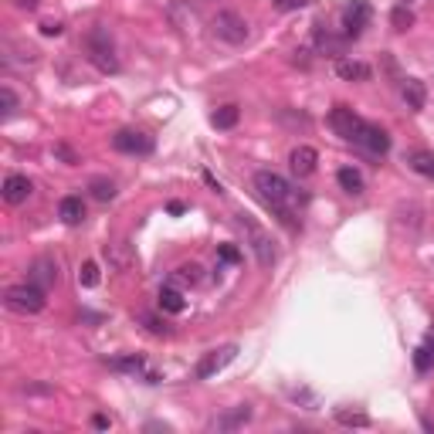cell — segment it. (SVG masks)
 Wrapping results in <instances>:
<instances>
[{
	"label": "cell",
	"instance_id": "obj_1",
	"mask_svg": "<svg viewBox=\"0 0 434 434\" xmlns=\"http://www.w3.org/2000/svg\"><path fill=\"white\" fill-rule=\"evenodd\" d=\"M254 190L261 193V200H265L288 227H295V217L292 214H295L299 193H295V186L288 184L281 173H275V170H258V173H254Z\"/></svg>",
	"mask_w": 434,
	"mask_h": 434
},
{
	"label": "cell",
	"instance_id": "obj_2",
	"mask_svg": "<svg viewBox=\"0 0 434 434\" xmlns=\"http://www.w3.org/2000/svg\"><path fill=\"white\" fill-rule=\"evenodd\" d=\"M3 306L10 312H17V315H37L48 306V299H44V288L28 279V281H21V285H10L3 292Z\"/></svg>",
	"mask_w": 434,
	"mask_h": 434
},
{
	"label": "cell",
	"instance_id": "obj_3",
	"mask_svg": "<svg viewBox=\"0 0 434 434\" xmlns=\"http://www.w3.org/2000/svg\"><path fill=\"white\" fill-rule=\"evenodd\" d=\"M85 48H89V62L102 71V75H116L119 71V58H116V48H112V37L105 28H92L85 37Z\"/></svg>",
	"mask_w": 434,
	"mask_h": 434
},
{
	"label": "cell",
	"instance_id": "obj_4",
	"mask_svg": "<svg viewBox=\"0 0 434 434\" xmlns=\"http://www.w3.org/2000/svg\"><path fill=\"white\" fill-rule=\"evenodd\" d=\"M238 224H241L245 234H248V245H251V251H254V258H258V265H261V268H272L275 258H279V254H275V241H272V234H268L265 227H258L251 214H241L238 217Z\"/></svg>",
	"mask_w": 434,
	"mask_h": 434
},
{
	"label": "cell",
	"instance_id": "obj_5",
	"mask_svg": "<svg viewBox=\"0 0 434 434\" xmlns=\"http://www.w3.org/2000/svg\"><path fill=\"white\" fill-rule=\"evenodd\" d=\"M211 31L217 41L224 44H245L248 41V21L238 14V10H217L214 21H211Z\"/></svg>",
	"mask_w": 434,
	"mask_h": 434
},
{
	"label": "cell",
	"instance_id": "obj_6",
	"mask_svg": "<svg viewBox=\"0 0 434 434\" xmlns=\"http://www.w3.org/2000/svg\"><path fill=\"white\" fill-rule=\"evenodd\" d=\"M112 150L125 156H150L153 153V136H146L143 129H119L112 136Z\"/></svg>",
	"mask_w": 434,
	"mask_h": 434
},
{
	"label": "cell",
	"instance_id": "obj_7",
	"mask_svg": "<svg viewBox=\"0 0 434 434\" xmlns=\"http://www.w3.org/2000/svg\"><path fill=\"white\" fill-rule=\"evenodd\" d=\"M234 356H238V346H234V342H231V346H220V349H211V353L200 356V363H197L193 376H197V380H211V376H217L224 367H231Z\"/></svg>",
	"mask_w": 434,
	"mask_h": 434
},
{
	"label": "cell",
	"instance_id": "obj_8",
	"mask_svg": "<svg viewBox=\"0 0 434 434\" xmlns=\"http://www.w3.org/2000/svg\"><path fill=\"white\" fill-rule=\"evenodd\" d=\"M353 143L370 156H383L387 150H390V136H387V129H380V125H373V123L360 125V132L353 136Z\"/></svg>",
	"mask_w": 434,
	"mask_h": 434
},
{
	"label": "cell",
	"instance_id": "obj_9",
	"mask_svg": "<svg viewBox=\"0 0 434 434\" xmlns=\"http://www.w3.org/2000/svg\"><path fill=\"white\" fill-rule=\"evenodd\" d=\"M373 10L367 0H353V3H346V10H342V34L346 37H360L363 28L370 24Z\"/></svg>",
	"mask_w": 434,
	"mask_h": 434
},
{
	"label": "cell",
	"instance_id": "obj_10",
	"mask_svg": "<svg viewBox=\"0 0 434 434\" xmlns=\"http://www.w3.org/2000/svg\"><path fill=\"white\" fill-rule=\"evenodd\" d=\"M329 125H333V129L340 132L342 139H349V143H353V136L360 132L363 119H360V116H356V112H353L349 105H336V109L329 112Z\"/></svg>",
	"mask_w": 434,
	"mask_h": 434
},
{
	"label": "cell",
	"instance_id": "obj_11",
	"mask_svg": "<svg viewBox=\"0 0 434 434\" xmlns=\"http://www.w3.org/2000/svg\"><path fill=\"white\" fill-rule=\"evenodd\" d=\"M0 193H3V200H7V204H14V207H17V204H24V200L34 193V184L24 177V173H10V177L3 180V186H0Z\"/></svg>",
	"mask_w": 434,
	"mask_h": 434
},
{
	"label": "cell",
	"instance_id": "obj_12",
	"mask_svg": "<svg viewBox=\"0 0 434 434\" xmlns=\"http://www.w3.org/2000/svg\"><path fill=\"white\" fill-rule=\"evenodd\" d=\"M315 163H319V153H315L312 146H295V150L288 153V166H292L295 177H309V173H315Z\"/></svg>",
	"mask_w": 434,
	"mask_h": 434
},
{
	"label": "cell",
	"instance_id": "obj_13",
	"mask_svg": "<svg viewBox=\"0 0 434 434\" xmlns=\"http://www.w3.org/2000/svg\"><path fill=\"white\" fill-rule=\"evenodd\" d=\"M248 421H251V407L248 403H238V407H231V410H224V414L217 417L214 428L217 431H241Z\"/></svg>",
	"mask_w": 434,
	"mask_h": 434
},
{
	"label": "cell",
	"instance_id": "obj_14",
	"mask_svg": "<svg viewBox=\"0 0 434 434\" xmlns=\"http://www.w3.org/2000/svg\"><path fill=\"white\" fill-rule=\"evenodd\" d=\"M401 95H403V102H407V109H410V112H421V109L428 105V89H424V82H421V78H403V82H401Z\"/></svg>",
	"mask_w": 434,
	"mask_h": 434
},
{
	"label": "cell",
	"instance_id": "obj_15",
	"mask_svg": "<svg viewBox=\"0 0 434 434\" xmlns=\"http://www.w3.org/2000/svg\"><path fill=\"white\" fill-rule=\"evenodd\" d=\"M58 217H62L68 227L82 224V220H85V200H82L78 193H68V197H62V204H58Z\"/></svg>",
	"mask_w": 434,
	"mask_h": 434
},
{
	"label": "cell",
	"instance_id": "obj_16",
	"mask_svg": "<svg viewBox=\"0 0 434 434\" xmlns=\"http://www.w3.org/2000/svg\"><path fill=\"white\" fill-rule=\"evenodd\" d=\"M156 302H159V309L170 312V315H180V312L186 309V299H184V292H180L177 285H163L159 295H156Z\"/></svg>",
	"mask_w": 434,
	"mask_h": 434
},
{
	"label": "cell",
	"instance_id": "obj_17",
	"mask_svg": "<svg viewBox=\"0 0 434 434\" xmlns=\"http://www.w3.org/2000/svg\"><path fill=\"white\" fill-rule=\"evenodd\" d=\"M28 279H31L34 285H41V288H48V285L58 281V265H55L51 258H37L31 265V275H28Z\"/></svg>",
	"mask_w": 434,
	"mask_h": 434
},
{
	"label": "cell",
	"instance_id": "obj_18",
	"mask_svg": "<svg viewBox=\"0 0 434 434\" xmlns=\"http://www.w3.org/2000/svg\"><path fill=\"white\" fill-rule=\"evenodd\" d=\"M336 184H340L349 197H360V193L367 190V184H363V173H360L356 166H340V170H336Z\"/></svg>",
	"mask_w": 434,
	"mask_h": 434
},
{
	"label": "cell",
	"instance_id": "obj_19",
	"mask_svg": "<svg viewBox=\"0 0 434 434\" xmlns=\"http://www.w3.org/2000/svg\"><path fill=\"white\" fill-rule=\"evenodd\" d=\"M336 75H340V78H346V82H367V78H370V64L340 58V62H336Z\"/></svg>",
	"mask_w": 434,
	"mask_h": 434
},
{
	"label": "cell",
	"instance_id": "obj_20",
	"mask_svg": "<svg viewBox=\"0 0 434 434\" xmlns=\"http://www.w3.org/2000/svg\"><path fill=\"white\" fill-rule=\"evenodd\" d=\"M407 163H410L414 173H421V177L434 180V153L431 150H414V153L407 156Z\"/></svg>",
	"mask_w": 434,
	"mask_h": 434
},
{
	"label": "cell",
	"instance_id": "obj_21",
	"mask_svg": "<svg viewBox=\"0 0 434 434\" xmlns=\"http://www.w3.org/2000/svg\"><path fill=\"white\" fill-rule=\"evenodd\" d=\"M414 367H417V373L434 370V329L428 333V340L417 346V353H414Z\"/></svg>",
	"mask_w": 434,
	"mask_h": 434
},
{
	"label": "cell",
	"instance_id": "obj_22",
	"mask_svg": "<svg viewBox=\"0 0 434 434\" xmlns=\"http://www.w3.org/2000/svg\"><path fill=\"white\" fill-rule=\"evenodd\" d=\"M238 119H241V109H238V105H220L214 116H211V125H214V129H234Z\"/></svg>",
	"mask_w": 434,
	"mask_h": 434
},
{
	"label": "cell",
	"instance_id": "obj_23",
	"mask_svg": "<svg viewBox=\"0 0 434 434\" xmlns=\"http://www.w3.org/2000/svg\"><path fill=\"white\" fill-rule=\"evenodd\" d=\"M336 421H340L342 428H370V414L349 410V407H336Z\"/></svg>",
	"mask_w": 434,
	"mask_h": 434
},
{
	"label": "cell",
	"instance_id": "obj_24",
	"mask_svg": "<svg viewBox=\"0 0 434 434\" xmlns=\"http://www.w3.org/2000/svg\"><path fill=\"white\" fill-rule=\"evenodd\" d=\"M390 28L394 31H407V28H414V14H410V7L407 3H397L394 10H390Z\"/></svg>",
	"mask_w": 434,
	"mask_h": 434
},
{
	"label": "cell",
	"instance_id": "obj_25",
	"mask_svg": "<svg viewBox=\"0 0 434 434\" xmlns=\"http://www.w3.org/2000/svg\"><path fill=\"white\" fill-rule=\"evenodd\" d=\"M89 190H92L95 200H102V204H109V200L116 197V184H112V180H105V177H95V180H89Z\"/></svg>",
	"mask_w": 434,
	"mask_h": 434
},
{
	"label": "cell",
	"instance_id": "obj_26",
	"mask_svg": "<svg viewBox=\"0 0 434 434\" xmlns=\"http://www.w3.org/2000/svg\"><path fill=\"white\" fill-rule=\"evenodd\" d=\"M200 281V265H180L177 272H173V285H197Z\"/></svg>",
	"mask_w": 434,
	"mask_h": 434
},
{
	"label": "cell",
	"instance_id": "obj_27",
	"mask_svg": "<svg viewBox=\"0 0 434 434\" xmlns=\"http://www.w3.org/2000/svg\"><path fill=\"white\" fill-rule=\"evenodd\" d=\"M98 279H102V275H98V265H95V261H82V268H78V285H82V288H95Z\"/></svg>",
	"mask_w": 434,
	"mask_h": 434
},
{
	"label": "cell",
	"instance_id": "obj_28",
	"mask_svg": "<svg viewBox=\"0 0 434 434\" xmlns=\"http://www.w3.org/2000/svg\"><path fill=\"white\" fill-rule=\"evenodd\" d=\"M109 367H112V370H123V373H146V363H143L139 356H119V360H112Z\"/></svg>",
	"mask_w": 434,
	"mask_h": 434
},
{
	"label": "cell",
	"instance_id": "obj_29",
	"mask_svg": "<svg viewBox=\"0 0 434 434\" xmlns=\"http://www.w3.org/2000/svg\"><path fill=\"white\" fill-rule=\"evenodd\" d=\"M315 44H319L322 51H329V55H342V41L333 37L329 31H315Z\"/></svg>",
	"mask_w": 434,
	"mask_h": 434
},
{
	"label": "cell",
	"instance_id": "obj_30",
	"mask_svg": "<svg viewBox=\"0 0 434 434\" xmlns=\"http://www.w3.org/2000/svg\"><path fill=\"white\" fill-rule=\"evenodd\" d=\"M139 322H143V326H146V329H150L153 336H166V333H170V326H166L163 319L150 315V312H139Z\"/></svg>",
	"mask_w": 434,
	"mask_h": 434
},
{
	"label": "cell",
	"instance_id": "obj_31",
	"mask_svg": "<svg viewBox=\"0 0 434 434\" xmlns=\"http://www.w3.org/2000/svg\"><path fill=\"white\" fill-rule=\"evenodd\" d=\"M14 109H17V95H14L10 85H3V89H0V112H3V119L14 116Z\"/></svg>",
	"mask_w": 434,
	"mask_h": 434
},
{
	"label": "cell",
	"instance_id": "obj_32",
	"mask_svg": "<svg viewBox=\"0 0 434 434\" xmlns=\"http://www.w3.org/2000/svg\"><path fill=\"white\" fill-rule=\"evenodd\" d=\"M217 258H220L224 265H238V261H241V251L234 248V245H220V248H217Z\"/></svg>",
	"mask_w": 434,
	"mask_h": 434
},
{
	"label": "cell",
	"instance_id": "obj_33",
	"mask_svg": "<svg viewBox=\"0 0 434 434\" xmlns=\"http://www.w3.org/2000/svg\"><path fill=\"white\" fill-rule=\"evenodd\" d=\"M51 153L58 156V159H62L64 166H75V163H78V156H75V150H71V146H64V143H55V150H51Z\"/></svg>",
	"mask_w": 434,
	"mask_h": 434
},
{
	"label": "cell",
	"instance_id": "obj_34",
	"mask_svg": "<svg viewBox=\"0 0 434 434\" xmlns=\"http://www.w3.org/2000/svg\"><path fill=\"white\" fill-rule=\"evenodd\" d=\"M21 390H24V394H37V397L55 394V387H51V383H21Z\"/></svg>",
	"mask_w": 434,
	"mask_h": 434
},
{
	"label": "cell",
	"instance_id": "obj_35",
	"mask_svg": "<svg viewBox=\"0 0 434 434\" xmlns=\"http://www.w3.org/2000/svg\"><path fill=\"white\" fill-rule=\"evenodd\" d=\"M64 28H62V21H44L41 24V34H48V37H58Z\"/></svg>",
	"mask_w": 434,
	"mask_h": 434
},
{
	"label": "cell",
	"instance_id": "obj_36",
	"mask_svg": "<svg viewBox=\"0 0 434 434\" xmlns=\"http://www.w3.org/2000/svg\"><path fill=\"white\" fill-rule=\"evenodd\" d=\"M279 3V10H302V7H309V0H275Z\"/></svg>",
	"mask_w": 434,
	"mask_h": 434
},
{
	"label": "cell",
	"instance_id": "obj_37",
	"mask_svg": "<svg viewBox=\"0 0 434 434\" xmlns=\"http://www.w3.org/2000/svg\"><path fill=\"white\" fill-rule=\"evenodd\" d=\"M109 424H112V421H109L105 414H95V417H92V428H95V431H105Z\"/></svg>",
	"mask_w": 434,
	"mask_h": 434
},
{
	"label": "cell",
	"instance_id": "obj_38",
	"mask_svg": "<svg viewBox=\"0 0 434 434\" xmlns=\"http://www.w3.org/2000/svg\"><path fill=\"white\" fill-rule=\"evenodd\" d=\"M166 211H170V214H184L186 207L180 204V200H170V204H166Z\"/></svg>",
	"mask_w": 434,
	"mask_h": 434
},
{
	"label": "cell",
	"instance_id": "obj_39",
	"mask_svg": "<svg viewBox=\"0 0 434 434\" xmlns=\"http://www.w3.org/2000/svg\"><path fill=\"white\" fill-rule=\"evenodd\" d=\"M204 180H207V186H211L214 193H224V186L217 184V180H214V177H211V173H204Z\"/></svg>",
	"mask_w": 434,
	"mask_h": 434
},
{
	"label": "cell",
	"instance_id": "obj_40",
	"mask_svg": "<svg viewBox=\"0 0 434 434\" xmlns=\"http://www.w3.org/2000/svg\"><path fill=\"white\" fill-rule=\"evenodd\" d=\"M17 7H28V10H34V7H37V0H17Z\"/></svg>",
	"mask_w": 434,
	"mask_h": 434
}]
</instances>
